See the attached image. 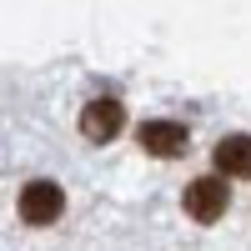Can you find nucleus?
Instances as JSON below:
<instances>
[{
  "label": "nucleus",
  "mask_w": 251,
  "mask_h": 251,
  "mask_svg": "<svg viewBox=\"0 0 251 251\" xmlns=\"http://www.w3.org/2000/svg\"><path fill=\"white\" fill-rule=\"evenodd\" d=\"M181 206H186V216H191V221L211 226V221H221V216H226V206H231V186H226V176H221V171H216V176H196L191 186H186Z\"/></svg>",
  "instance_id": "1"
},
{
  "label": "nucleus",
  "mask_w": 251,
  "mask_h": 251,
  "mask_svg": "<svg viewBox=\"0 0 251 251\" xmlns=\"http://www.w3.org/2000/svg\"><path fill=\"white\" fill-rule=\"evenodd\" d=\"M60 211H66V191L55 181H30L20 191V221L25 226H50Z\"/></svg>",
  "instance_id": "2"
},
{
  "label": "nucleus",
  "mask_w": 251,
  "mask_h": 251,
  "mask_svg": "<svg viewBox=\"0 0 251 251\" xmlns=\"http://www.w3.org/2000/svg\"><path fill=\"white\" fill-rule=\"evenodd\" d=\"M121 126H126V106H121L116 96H100V100H91V106L80 111V136L96 141V146L116 141V136H121Z\"/></svg>",
  "instance_id": "3"
},
{
  "label": "nucleus",
  "mask_w": 251,
  "mask_h": 251,
  "mask_svg": "<svg viewBox=\"0 0 251 251\" xmlns=\"http://www.w3.org/2000/svg\"><path fill=\"white\" fill-rule=\"evenodd\" d=\"M136 136H141V151L166 156V161L186 151V126H181V121H146Z\"/></svg>",
  "instance_id": "4"
},
{
  "label": "nucleus",
  "mask_w": 251,
  "mask_h": 251,
  "mask_svg": "<svg viewBox=\"0 0 251 251\" xmlns=\"http://www.w3.org/2000/svg\"><path fill=\"white\" fill-rule=\"evenodd\" d=\"M216 171L226 181H246L251 176V136H226L216 141Z\"/></svg>",
  "instance_id": "5"
}]
</instances>
